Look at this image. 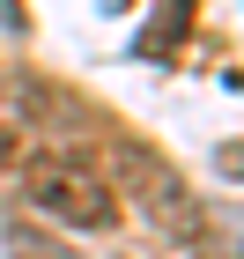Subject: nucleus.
Masks as SVG:
<instances>
[{"label":"nucleus","instance_id":"nucleus-1","mask_svg":"<svg viewBox=\"0 0 244 259\" xmlns=\"http://www.w3.org/2000/svg\"><path fill=\"white\" fill-rule=\"evenodd\" d=\"M22 193L60 230H111L119 222V185L104 178L96 163H81V156H37L22 170Z\"/></svg>","mask_w":244,"mask_h":259},{"label":"nucleus","instance_id":"nucleus-2","mask_svg":"<svg viewBox=\"0 0 244 259\" xmlns=\"http://www.w3.org/2000/svg\"><path fill=\"white\" fill-rule=\"evenodd\" d=\"M119 185L141 200V215L156 222L163 237L192 244V237L207 230V215H200V200H192V185L178 178V163L156 156V148H141V141H119Z\"/></svg>","mask_w":244,"mask_h":259},{"label":"nucleus","instance_id":"nucleus-3","mask_svg":"<svg viewBox=\"0 0 244 259\" xmlns=\"http://www.w3.org/2000/svg\"><path fill=\"white\" fill-rule=\"evenodd\" d=\"M8 252H15V259H74V252H67V244H52V237H37L30 222H15V230H8Z\"/></svg>","mask_w":244,"mask_h":259},{"label":"nucleus","instance_id":"nucleus-4","mask_svg":"<svg viewBox=\"0 0 244 259\" xmlns=\"http://www.w3.org/2000/svg\"><path fill=\"white\" fill-rule=\"evenodd\" d=\"M15 163V126H0V170Z\"/></svg>","mask_w":244,"mask_h":259}]
</instances>
